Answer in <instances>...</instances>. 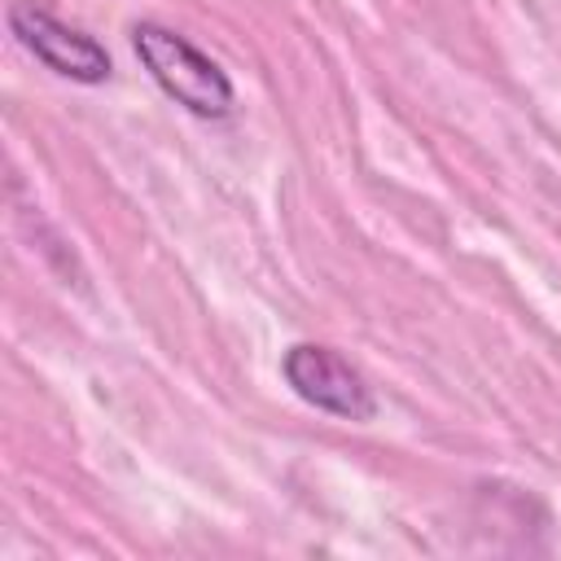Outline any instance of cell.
<instances>
[{
	"label": "cell",
	"mask_w": 561,
	"mask_h": 561,
	"mask_svg": "<svg viewBox=\"0 0 561 561\" xmlns=\"http://www.w3.org/2000/svg\"><path fill=\"white\" fill-rule=\"evenodd\" d=\"M136 57L145 61L149 79L188 114L197 118H224L232 114V79L215 57H206L188 35L162 26V22H136L131 26Z\"/></svg>",
	"instance_id": "cell-1"
},
{
	"label": "cell",
	"mask_w": 561,
	"mask_h": 561,
	"mask_svg": "<svg viewBox=\"0 0 561 561\" xmlns=\"http://www.w3.org/2000/svg\"><path fill=\"white\" fill-rule=\"evenodd\" d=\"M9 26H13V35L22 39V48H26L35 61H44L53 75H61V79H75V83H105L110 70H114V66H110V53H105L92 35L66 26L61 18H53L48 9H39V4H31V0H18V4L9 9Z\"/></svg>",
	"instance_id": "cell-3"
},
{
	"label": "cell",
	"mask_w": 561,
	"mask_h": 561,
	"mask_svg": "<svg viewBox=\"0 0 561 561\" xmlns=\"http://www.w3.org/2000/svg\"><path fill=\"white\" fill-rule=\"evenodd\" d=\"M289 390L329 412V416H342V421H373L377 412V399H373V386L364 381V373L337 355L333 346H320V342H294L285 351V364H280Z\"/></svg>",
	"instance_id": "cell-2"
}]
</instances>
